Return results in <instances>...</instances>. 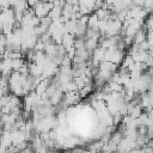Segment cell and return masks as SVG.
Returning <instances> with one entry per match:
<instances>
[{"instance_id":"cell-1","label":"cell","mask_w":153,"mask_h":153,"mask_svg":"<svg viewBox=\"0 0 153 153\" xmlns=\"http://www.w3.org/2000/svg\"><path fill=\"white\" fill-rule=\"evenodd\" d=\"M24 61L22 57H18V59H12V68L13 71H19L23 66H24Z\"/></svg>"},{"instance_id":"cell-2","label":"cell","mask_w":153,"mask_h":153,"mask_svg":"<svg viewBox=\"0 0 153 153\" xmlns=\"http://www.w3.org/2000/svg\"><path fill=\"white\" fill-rule=\"evenodd\" d=\"M38 1H39V0H27V4H29V6H31V7H32V6H33V5H36Z\"/></svg>"}]
</instances>
